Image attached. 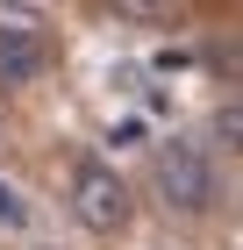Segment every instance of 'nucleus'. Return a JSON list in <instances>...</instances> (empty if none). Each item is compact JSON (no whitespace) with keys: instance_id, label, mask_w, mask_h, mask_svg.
Returning <instances> with one entry per match:
<instances>
[{"instance_id":"nucleus-1","label":"nucleus","mask_w":243,"mask_h":250,"mask_svg":"<svg viewBox=\"0 0 243 250\" xmlns=\"http://www.w3.org/2000/svg\"><path fill=\"white\" fill-rule=\"evenodd\" d=\"M150 186H157V200H165L172 214H207L215 208V193H222V179H215V157H207V143H193V136H165L157 150H150Z\"/></svg>"},{"instance_id":"nucleus-2","label":"nucleus","mask_w":243,"mask_h":250,"mask_svg":"<svg viewBox=\"0 0 243 250\" xmlns=\"http://www.w3.org/2000/svg\"><path fill=\"white\" fill-rule=\"evenodd\" d=\"M65 200H72V222H79V229H93V236H114L122 222H129V208H136V200H129V179L114 172L108 157H79Z\"/></svg>"},{"instance_id":"nucleus-3","label":"nucleus","mask_w":243,"mask_h":250,"mask_svg":"<svg viewBox=\"0 0 243 250\" xmlns=\"http://www.w3.org/2000/svg\"><path fill=\"white\" fill-rule=\"evenodd\" d=\"M50 72V43L29 21H0V86H36Z\"/></svg>"},{"instance_id":"nucleus-4","label":"nucleus","mask_w":243,"mask_h":250,"mask_svg":"<svg viewBox=\"0 0 243 250\" xmlns=\"http://www.w3.org/2000/svg\"><path fill=\"white\" fill-rule=\"evenodd\" d=\"M122 21H143V29H157V21H179L186 15V0H108Z\"/></svg>"},{"instance_id":"nucleus-5","label":"nucleus","mask_w":243,"mask_h":250,"mask_svg":"<svg viewBox=\"0 0 243 250\" xmlns=\"http://www.w3.org/2000/svg\"><path fill=\"white\" fill-rule=\"evenodd\" d=\"M215 143L222 150H243V100H222L215 107Z\"/></svg>"},{"instance_id":"nucleus-6","label":"nucleus","mask_w":243,"mask_h":250,"mask_svg":"<svg viewBox=\"0 0 243 250\" xmlns=\"http://www.w3.org/2000/svg\"><path fill=\"white\" fill-rule=\"evenodd\" d=\"M0 229H29V200L15 179H0Z\"/></svg>"}]
</instances>
